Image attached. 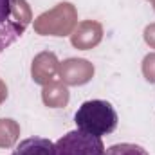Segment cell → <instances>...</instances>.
Segmentation results:
<instances>
[{
    "mask_svg": "<svg viewBox=\"0 0 155 155\" xmlns=\"http://www.w3.org/2000/svg\"><path fill=\"white\" fill-rule=\"evenodd\" d=\"M74 123L78 130L101 137L112 134L117 128V112L108 101L92 99V101H85L78 108Z\"/></svg>",
    "mask_w": 155,
    "mask_h": 155,
    "instance_id": "6da1fadb",
    "label": "cell"
},
{
    "mask_svg": "<svg viewBox=\"0 0 155 155\" xmlns=\"http://www.w3.org/2000/svg\"><path fill=\"white\" fill-rule=\"evenodd\" d=\"M33 15L25 0H0V54L24 35Z\"/></svg>",
    "mask_w": 155,
    "mask_h": 155,
    "instance_id": "7a4b0ae2",
    "label": "cell"
},
{
    "mask_svg": "<svg viewBox=\"0 0 155 155\" xmlns=\"http://www.w3.org/2000/svg\"><path fill=\"white\" fill-rule=\"evenodd\" d=\"M78 25L76 7L71 2H61L51 11L41 13L35 20V31L41 36H69Z\"/></svg>",
    "mask_w": 155,
    "mask_h": 155,
    "instance_id": "3957f363",
    "label": "cell"
},
{
    "mask_svg": "<svg viewBox=\"0 0 155 155\" xmlns=\"http://www.w3.org/2000/svg\"><path fill=\"white\" fill-rule=\"evenodd\" d=\"M105 144L101 137L72 130L54 143V155H103Z\"/></svg>",
    "mask_w": 155,
    "mask_h": 155,
    "instance_id": "277c9868",
    "label": "cell"
},
{
    "mask_svg": "<svg viewBox=\"0 0 155 155\" xmlns=\"http://www.w3.org/2000/svg\"><path fill=\"white\" fill-rule=\"evenodd\" d=\"M60 78L71 87L85 85L94 78V65L83 58H69L60 65Z\"/></svg>",
    "mask_w": 155,
    "mask_h": 155,
    "instance_id": "5b68a950",
    "label": "cell"
},
{
    "mask_svg": "<svg viewBox=\"0 0 155 155\" xmlns=\"http://www.w3.org/2000/svg\"><path fill=\"white\" fill-rule=\"evenodd\" d=\"M60 61L56 58L54 52L51 51H43L35 56L33 63H31V76L33 81L38 83L41 87L56 81V78L60 76Z\"/></svg>",
    "mask_w": 155,
    "mask_h": 155,
    "instance_id": "8992f818",
    "label": "cell"
},
{
    "mask_svg": "<svg viewBox=\"0 0 155 155\" xmlns=\"http://www.w3.org/2000/svg\"><path fill=\"white\" fill-rule=\"evenodd\" d=\"M101 40H103V25L96 20L79 22L71 35V43L81 51H88V49L96 47Z\"/></svg>",
    "mask_w": 155,
    "mask_h": 155,
    "instance_id": "52a82bcc",
    "label": "cell"
},
{
    "mask_svg": "<svg viewBox=\"0 0 155 155\" xmlns=\"http://www.w3.org/2000/svg\"><path fill=\"white\" fill-rule=\"evenodd\" d=\"M41 99L49 108H63L69 103V88L63 81H52L43 87Z\"/></svg>",
    "mask_w": 155,
    "mask_h": 155,
    "instance_id": "ba28073f",
    "label": "cell"
},
{
    "mask_svg": "<svg viewBox=\"0 0 155 155\" xmlns=\"http://www.w3.org/2000/svg\"><path fill=\"white\" fill-rule=\"evenodd\" d=\"M13 155H54V143L43 137H29L15 148Z\"/></svg>",
    "mask_w": 155,
    "mask_h": 155,
    "instance_id": "9c48e42d",
    "label": "cell"
},
{
    "mask_svg": "<svg viewBox=\"0 0 155 155\" xmlns=\"http://www.w3.org/2000/svg\"><path fill=\"white\" fill-rule=\"evenodd\" d=\"M20 137V124L15 119H0V148H11Z\"/></svg>",
    "mask_w": 155,
    "mask_h": 155,
    "instance_id": "30bf717a",
    "label": "cell"
},
{
    "mask_svg": "<svg viewBox=\"0 0 155 155\" xmlns=\"http://www.w3.org/2000/svg\"><path fill=\"white\" fill-rule=\"evenodd\" d=\"M103 155H150V153L143 146H139V144L121 143V144H114V146L107 148Z\"/></svg>",
    "mask_w": 155,
    "mask_h": 155,
    "instance_id": "8fae6325",
    "label": "cell"
},
{
    "mask_svg": "<svg viewBox=\"0 0 155 155\" xmlns=\"http://www.w3.org/2000/svg\"><path fill=\"white\" fill-rule=\"evenodd\" d=\"M143 76L146 81L155 83V52H150L143 60Z\"/></svg>",
    "mask_w": 155,
    "mask_h": 155,
    "instance_id": "7c38bea8",
    "label": "cell"
},
{
    "mask_svg": "<svg viewBox=\"0 0 155 155\" xmlns=\"http://www.w3.org/2000/svg\"><path fill=\"white\" fill-rule=\"evenodd\" d=\"M144 41L152 47V49H155V24H150V25H146V29H144Z\"/></svg>",
    "mask_w": 155,
    "mask_h": 155,
    "instance_id": "4fadbf2b",
    "label": "cell"
},
{
    "mask_svg": "<svg viewBox=\"0 0 155 155\" xmlns=\"http://www.w3.org/2000/svg\"><path fill=\"white\" fill-rule=\"evenodd\" d=\"M7 99V87H5V83L0 79V103H4Z\"/></svg>",
    "mask_w": 155,
    "mask_h": 155,
    "instance_id": "5bb4252c",
    "label": "cell"
},
{
    "mask_svg": "<svg viewBox=\"0 0 155 155\" xmlns=\"http://www.w3.org/2000/svg\"><path fill=\"white\" fill-rule=\"evenodd\" d=\"M150 2H152V5H153V9H155V0H150Z\"/></svg>",
    "mask_w": 155,
    "mask_h": 155,
    "instance_id": "9a60e30c",
    "label": "cell"
}]
</instances>
